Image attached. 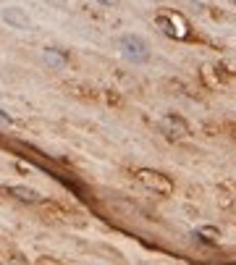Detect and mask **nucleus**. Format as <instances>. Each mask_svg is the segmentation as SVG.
I'll return each instance as SVG.
<instances>
[{
	"label": "nucleus",
	"instance_id": "nucleus-1",
	"mask_svg": "<svg viewBox=\"0 0 236 265\" xmlns=\"http://www.w3.org/2000/svg\"><path fill=\"white\" fill-rule=\"evenodd\" d=\"M155 24L158 29L165 34V37H171V39H192V27H189V21L179 13V11H171V8H160L155 13Z\"/></svg>",
	"mask_w": 236,
	"mask_h": 265
},
{
	"label": "nucleus",
	"instance_id": "nucleus-2",
	"mask_svg": "<svg viewBox=\"0 0 236 265\" xmlns=\"http://www.w3.org/2000/svg\"><path fill=\"white\" fill-rule=\"evenodd\" d=\"M134 176H136V181H139L142 187H147L150 192H155V194H160V197H171L173 189H176V184H173L171 176H165L163 171H155V168H136Z\"/></svg>",
	"mask_w": 236,
	"mask_h": 265
},
{
	"label": "nucleus",
	"instance_id": "nucleus-3",
	"mask_svg": "<svg viewBox=\"0 0 236 265\" xmlns=\"http://www.w3.org/2000/svg\"><path fill=\"white\" fill-rule=\"evenodd\" d=\"M118 48H121V55L134 66H142L150 60V45L139 34H124L118 39Z\"/></svg>",
	"mask_w": 236,
	"mask_h": 265
},
{
	"label": "nucleus",
	"instance_id": "nucleus-4",
	"mask_svg": "<svg viewBox=\"0 0 236 265\" xmlns=\"http://www.w3.org/2000/svg\"><path fill=\"white\" fill-rule=\"evenodd\" d=\"M160 131L165 134V139H171V142H181L189 137V124L179 116V113H168V116H163L160 118Z\"/></svg>",
	"mask_w": 236,
	"mask_h": 265
},
{
	"label": "nucleus",
	"instance_id": "nucleus-5",
	"mask_svg": "<svg viewBox=\"0 0 236 265\" xmlns=\"http://www.w3.org/2000/svg\"><path fill=\"white\" fill-rule=\"evenodd\" d=\"M3 21H6L8 27H13V29H29V27H32L29 16L24 13L21 8H16V6H11V8L3 11Z\"/></svg>",
	"mask_w": 236,
	"mask_h": 265
},
{
	"label": "nucleus",
	"instance_id": "nucleus-6",
	"mask_svg": "<svg viewBox=\"0 0 236 265\" xmlns=\"http://www.w3.org/2000/svg\"><path fill=\"white\" fill-rule=\"evenodd\" d=\"M11 197H16L18 202H27V205H37V202H42V194L37 192V189H32V187H8L6 189Z\"/></svg>",
	"mask_w": 236,
	"mask_h": 265
},
{
	"label": "nucleus",
	"instance_id": "nucleus-7",
	"mask_svg": "<svg viewBox=\"0 0 236 265\" xmlns=\"http://www.w3.org/2000/svg\"><path fill=\"white\" fill-rule=\"evenodd\" d=\"M45 63L47 66H53V69H63V66L68 63V55L63 53V50H58V48H45Z\"/></svg>",
	"mask_w": 236,
	"mask_h": 265
},
{
	"label": "nucleus",
	"instance_id": "nucleus-8",
	"mask_svg": "<svg viewBox=\"0 0 236 265\" xmlns=\"http://www.w3.org/2000/svg\"><path fill=\"white\" fill-rule=\"evenodd\" d=\"M194 236H197L200 241H205V244H218L221 231H218L215 226H202V229H197V231H194Z\"/></svg>",
	"mask_w": 236,
	"mask_h": 265
},
{
	"label": "nucleus",
	"instance_id": "nucleus-9",
	"mask_svg": "<svg viewBox=\"0 0 236 265\" xmlns=\"http://www.w3.org/2000/svg\"><path fill=\"white\" fill-rule=\"evenodd\" d=\"M215 71H212V66H202V79H205V84L210 87V90H218V87L223 84L218 76H212Z\"/></svg>",
	"mask_w": 236,
	"mask_h": 265
},
{
	"label": "nucleus",
	"instance_id": "nucleus-10",
	"mask_svg": "<svg viewBox=\"0 0 236 265\" xmlns=\"http://www.w3.org/2000/svg\"><path fill=\"white\" fill-rule=\"evenodd\" d=\"M105 103H108V105H121L124 100L115 95V90H108V92H105Z\"/></svg>",
	"mask_w": 236,
	"mask_h": 265
},
{
	"label": "nucleus",
	"instance_id": "nucleus-11",
	"mask_svg": "<svg viewBox=\"0 0 236 265\" xmlns=\"http://www.w3.org/2000/svg\"><path fill=\"white\" fill-rule=\"evenodd\" d=\"M97 3L103 8H115V6H121V0H97Z\"/></svg>",
	"mask_w": 236,
	"mask_h": 265
},
{
	"label": "nucleus",
	"instance_id": "nucleus-12",
	"mask_svg": "<svg viewBox=\"0 0 236 265\" xmlns=\"http://www.w3.org/2000/svg\"><path fill=\"white\" fill-rule=\"evenodd\" d=\"M0 121H3V124H11L13 118L8 116V110H3V108H0Z\"/></svg>",
	"mask_w": 236,
	"mask_h": 265
},
{
	"label": "nucleus",
	"instance_id": "nucleus-13",
	"mask_svg": "<svg viewBox=\"0 0 236 265\" xmlns=\"http://www.w3.org/2000/svg\"><path fill=\"white\" fill-rule=\"evenodd\" d=\"M228 129H231V134H233V139H236V121H231V126H228Z\"/></svg>",
	"mask_w": 236,
	"mask_h": 265
}]
</instances>
